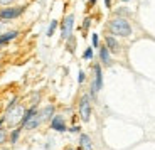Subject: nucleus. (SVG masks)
I'll return each mask as SVG.
<instances>
[{
  "label": "nucleus",
  "instance_id": "10",
  "mask_svg": "<svg viewBox=\"0 0 155 150\" xmlns=\"http://www.w3.org/2000/svg\"><path fill=\"white\" fill-rule=\"evenodd\" d=\"M41 122H42V118H41V115H37V113H35V115L32 116V118L29 120V122H27L25 125H24V127L27 128V130H32V128H35L39 123H41Z\"/></svg>",
  "mask_w": 155,
  "mask_h": 150
},
{
  "label": "nucleus",
  "instance_id": "3",
  "mask_svg": "<svg viewBox=\"0 0 155 150\" xmlns=\"http://www.w3.org/2000/svg\"><path fill=\"white\" fill-rule=\"evenodd\" d=\"M24 8H25V7L2 8V10H0V19H2V20H12V19H17L19 15H22V14H24Z\"/></svg>",
  "mask_w": 155,
  "mask_h": 150
},
{
  "label": "nucleus",
  "instance_id": "23",
  "mask_svg": "<svg viewBox=\"0 0 155 150\" xmlns=\"http://www.w3.org/2000/svg\"><path fill=\"white\" fill-rule=\"evenodd\" d=\"M66 150H83V148H81V147H79V148H71V147H69V148H66Z\"/></svg>",
  "mask_w": 155,
  "mask_h": 150
},
{
  "label": "nucleus",
  "instance_id": "22",
  "mask_svg": "<svg viewBox=\"0 0 155 150\" xmlns=\"http://www.w3.org/2000/svg\"><path fill=\"white\" fill-rule=\"evenodd\" d=\"M105 5H106V7H110V5H111V0H105Z\"/></svg>",
  "mask_w": 155,
  "mask_h": 150
},
{
  "label": "nucleus",
  "instance_id": "4",
  "mask_svg": "<svg viewBox=\"0 0 155 150\" xmlns=\"http://www.w3.org/2000/svg\"><path fill=\"white\" fill-rule=\"evenodd\" d=\"M79 115H81L83 122H88L91 116V103H89V96H83L79 101Z\"/></svg>",
  "mask_w": 155,
  "mask_h": 150
},
{
  "label": "nucleus",
  "instance_id": "13",
  "mask_svg": "<svg viewBox=\"0 0 155 150\" xmlns=\"http://www.w3.org/2000/svg\"><path fill=\"white\" fill-rule=\"evenodd\" d=\"M52 112H54V106H47L46 110H44V112L41 113V118H42V120H47V118H51V115H52Z\"/></svg>",
  "mask_w": 155,
  "mask_h": 150
},
{
  "label": "nucleus",
  "instance_id": "21",
  "mask_svg": "<svg viewBox=\"0 0 155 150\" xmlns=\"http://www.w3.org/2000/svg\"><path fill=\"white\" fill-rule=\"evenodd\" d=\"M4 140H5V133L4 132H0V142H4Z\"/></svg>",
  "mask_w": 155,
  "mask_h": 150
},
{
  "label": "nucleus",
  "instance_id": "19",
  "mask_svg": "<svg viewBox=\"0 0 155 150\" xmlns=\"http://www.w3.org/2000/svg\"><path fill=\"white\" fill-rule=\"evenodd\" d=\"M78 81H79V83L84 81V73H83V71H79V78H78Z\"/></svg>",
  "mask_w": 155,
  "mask_h": 150
},
{
  "label": "nucleus",
  "instance_id": "17",
  "mask_svg": "<svg viewBox=\"0 0 155 150\" xmlns=\"http://www.w3.org/2000/svg\"><path fill=\"white\" fill-rule=\"evenodd\" d=\"M19 133H20V130H15L14 133H12V143L17 142V138H19Z\"/></svg>",
  "mask_w": 155,
  "mask_h": 150
},
{
  "label": "nucleus",
  "instance_id": "9",
  "mask_svg": "<svg viewBox=\"0 0 155 150\" xmlns=\"http://www.w3.org/2000/svg\"><path fill=\"white\" fill-rule=\"evenodd\" d=\"M17 35H19V32H17V31H12V32H5V34H2V35H0V47L5 46V44H7L8 41L15 39Z\"/></svg>",
  "mask_w": 155,
  "mask_h": 150
},
{
  "label": "nucleus",
  "instance_id": "6",
  "mask_svg": "<svg viewBox=\"0 0 155 150\" xmlns=\"http://www.w3.org/2000/svg\"><path fill=\"white\" fill-rule=\"evenodd\" d=\"M51 127H52V130L56 132H64L66 130V123H64V118L62 116H54L52 118V122H51Z\"/></svg>",
  "mask_w": 155,
  "mask_h": 150
},
{
  "label": "nucleus",
  "instance_id": "24",
  "mask_svg": "<svg viewBox=\"0 0 155 150\" xmlns=\"http://www.w3.org/2000/svg\"><path fill=\"white\" fill-rule=\"evenodd\" d=\"M89 4L93 5V4H96V0H89Z\"/></svg>",
  "mask_w": 155,
  "mask_h": 150
},
{
  "label": "nucleus",
  "instance_id": "16",
  "mask_svg": "<svg viewBox=\"0 0 155 150\" xmlns=\"http://www.w3.org/2000/svg\"><path fill=\"white\" fill-rule=\"evenodd\" d=\"M91 42H93V47H98V46H100V39H98V34H93V35H91Z\"/></svg>",
  "mask_w": 155,
  "mask_h": 150
},
{
  "label": "nucleus",
  "instance_id": "1",
  "mask_svg": "<svg viewBox=\"0 0 155 150\" xmlns=\"http://www.w3.org/2000/svg\"><path fill=\"white\" fill-rule=\"evenodd\" d=\"M108 27H110V32L113 35H118V37H128V35H132V25L123 17H115L110 22Z\"/></svg>",
  "mask_w": 155,
  "mask_h": 150
},
{
  "label": "nucleus",
  "instance_id": "2",
  "mask_svg": "<svg viewBox=\"0 0 155 150\" xmlns=\"http://www.w3.org/2000/svg\"><path fill=\"white\" fill-rule=\"evenodd\" d=\"M73 27H74V15L69 14V15L64 19L62 27H61V37L64 39V41H68V39L73 35Z\"/></svg>",
  "mask_w": 155,
  "mask_h": 150
},
{
  "label": "nucleus",
  "instance_id": "14",
  "mask_svg": "<svg viewBox=\"0 0 155 150\" xmlns=\"http://www.w3.org/2000/svg\"><path fill=\"white\" fill-rule=\"evenodd\" d=\"M56 29H58V20H52V22L49 24V29H47V35L51 37V35L54 34V31H56Z\"/></svg>",
  "mask_w": 155,
  "mask_h": 150
},
{
  "label": "nucleus",
  "instance_id": "12",
  "mask_svg": "<svg viewBox=\"0 0 155 150\" xmlns=\"http://www.w3.org/2000/svg\"><path fill=\"white\" fill-rule=\"evenodd\" d=\"M35 113H37V110H35V106H32L31 110H27V112H25V115L22 116V125H25L29 122V120L32 118V116L35 115Z\"/></svg>",
  "mask_w": 155,
  "mask_h": 150
},
{
  "label": "nucleus",
  "instance_id": "11",
  "mask_svg": "<svg viewBox=\"0 0 155 150\" xmlns=\"http://www.w3.org/2000/svg\"><path fill=\"white\" fill-rule=\"evenodd\" d=\"M81 148L93 150V147H91V138H89L88 135H81Z\"/></svg>",
  "mask_w": 155,
  "mask_h": 150
},
{
  "label": "nucleus",
  "instance_id": "26",
  "mask_svg": "<svg viewBox=\"0 0 155 150\" xmlns=\"http://www.w3.org/2000/svg\"><path fill=\"white\" fill-rule=\"evenodd\" d=\"M121 2H130V0H121Z\"/></svg>",
  "mask_w": 155,
  "mask_h": 150
},
{
  "label": "nucleus",
  "instance_id": "5",
  "mask_svg": "<svg viewBox=\"0 0 155 150\" xmlns=\"http://www.w3.org/2000/svg\"><path fill=\"white\" fill-rule=\"evenodd\" d=\"M103 88V73H101V66L96 64L94 66V81H93V88H91V93H96Z\"/></svg>",
  "mask_w": 155,
  "mask_h": 150
},
{
  "label": "nucleus",
  "instance_id": "18",
  "mask_svg": "<svg viewBox=\"0 0 155 150\" xmlns=\"http://www.w3.org/2000/svg\"><path fill=\"white\" fill-rule=\"evenodd\" d=\"M89 24H91V19H86V20H84V24H83V29H84V31L89 27Z\"/></svg>",
  "mask_w": 155,
  "mask_h": 150
},
{
  "label": "nucleus",
  "instance_id": "15",
  "mask_svg": "<svg viewBox=\"0 0 155 150\" xmlns=\"http://www.w3.org/2000/svg\"><path fill=\"white\" fill-rule=\"evenodd\" d=\"M83 58H84V59H91V58H93V49H89V47H88V49L83 52Z\"/></svg>",
  "mask_w": 155,
  "mask_h": 150
},
{
  "label": "nucleus",
  "instance_id": "7",
  "mask_svg": "<svg viewBox=\"0 0 155 150\" xmlns=\"http://www.w3.org/2000/svg\"><path fill=\"white\" fill-rule=\"evenodd\" d=\"M106 47H108L110 52H118L120 51V44L113 35H106Z\"/></svg>",
  "mask_w": 155,
  "mask_h": 150
},
{
  "label": "nucleus",
  "instance_id": "8",
  "mask_svg": "<svg viewBox=\"0 0 155 150\" xmlns=\"http://www.w3.org/2000/svg\"><path fill=\"white\" fill-rule=\"evenodd\" d=\"M100 58H101V62H103L105 66L111 64V56H110V51H108V47H106V46L100 47Z\"/></svg>",
  "mask_w": 155,
  "mask_h": 150
},
{
  "label": "nucleus",
  "instance_id": "25",
  "mask_svg": "<svg viewBox=\"0 0 155 150\" xmlns=\"http://www.w3.org/2000/svg\"><path fill=\"white\" fill-rule=\"evenodd\" d=\"M2 123H4V120H0V127H2Z\"/></svg>",
  "mask_w": 155,
  "mask_h": 150
},
{
  "label": "nucleus",
  "instance_id": "27",
  "mask_svg": "<svg viewBox=\"0 0 155 150\" xmlns=\"http://www.w3.org/2000/svg\"><path fill=\"white\" fill-rule=\"evenodd\" d=\"M0 31H2V27H0Z\"/></svg>",
  "mask_w": 155,
  "mask_h": 150
},
{
  "label": "nucleus",
  "instance_id": "20",
  "mask_svg": "<svg viewBox=\"0 0 155 150\" xmlns=\"http://www.w3.org/2000/svg\"><path fill=\"white\" fill-rule=\"evenodd\" d=\"M12 2H15V0H0L2 5H8V4H12Z\"/></svg>",
  "mask_w": 155,
  "mask_h": 150
}]
</instances>
